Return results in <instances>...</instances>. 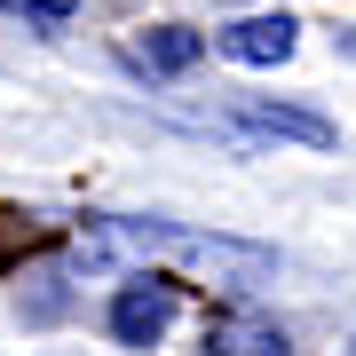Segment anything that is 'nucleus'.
<instances>
[{
  "instance_id": "obj_1",
  "label": "nucleus",
  "mask_w": 356,
  "mask_h": 356,
  "mask_svg": "<svg viewBox=\"0 0 356 356\" xmlns=\"http://www.w3.org/2000/svg\"><path fill=\"white\" fill-rule=\"evenodd\" d=\"M111 254H151V261H182V269H214L229 285H254L277 269L269 245L245 238H214V229H182V222H95V238H79V269L111 261Z\"/></svg>"
},
{
  "instance_id": "obj_2",
  "label": "nucleus",
  "mask_w": 356,
  "mask_h": 356,
  "mask_svg": "<svg viewBox=\"0 0 356 356\" xmlns=\"http://www.w3.org/2000/svg\"><path fill=\"white\" fill-rule=\"evenodd\" d=\"M175 317H182V285L175 277H127L111 293V341L119 348H159Z\"/></svg>"
},
{
  "instance_id": "obj_3",
  "label": "nucleus",
  "mask_w": 356,
  "mask_h": 356,
  "mask_svg": "<svg viewBox=\"0 0 356 356\" xmlns=\"http://www.w3.org/2000/svg\"><path fill=\"white\" fill-rule=\"evenodd\" d=\"M214 48L229 64H285L293 48H301V24H293L285 8H261V16H238V24L214 32Z\"/></svg>"
},
{
  "instance_id": "obj_4",
  "label": "nucleus",
  "mask_w": 356,
  "mask_h": 356,
  "mask_svg": "<svg viewBox=\"0 0 356 356\" xmlns=\"http://www.w3.org/2000/svg\"><path fill=\"white\" fill-rule=\"evenodd\" d=\"M238 127L277 135V143H309V151H332V143H341V127H332L325 111H309V103H277V95H245V103H238Z\"/></svg>"
},
{
  "instance_id": "obj_5",
  "label": "nucleus",
  "mask_w": 356,
  "mask_h": 356,
  "mask_svg": "<svg viewBox=\"0 0 356 356\" xmlns=\"http://www.w3.org/2000/svg\"><path fill=\"white\" fill-rule=\"evenodd\" d=\"M206 348H214V356H293L285 325L254 317V309H222V317H206Z\"/></svg>"
},
{
  "instance_id": "obj_6",
  "label": "nucleus",
  "mask_w": 356,
  "mask_h": 356,
  "mask_svg": "<svg viewBox=\"0 0 356 356\" xmlns=\"http://www.w3.org/2000/svg\"><path fill=\"white\" fill-rule=\"evenodd\" d=\"M198 56H206V32H191V24H151L143 40H127V64H135V72H151V79L191 72Z\"/></svg>"
},
{
  "instance_id": "obj_7",
  "label": "nucleus",
  "mask_w": 356,
  "mask_h": 356,
  "mask_svg": "<svg viewBox=\"0 0 356 356\" xmlns=\"http://www.w3.org/2000/svg\"><path fill=\"white\" fill-rule=\"evenodd\" d=\"M0 8H16V16H24V24H72V8H79V0H0Z\"/></svg>"
},
{
  "instance_id": "obj_8",
  "label": "nucleus",
  "mask_w": 356,
  "mask_h": 356,
  "mask_svg": "<svg viewBox=\"0 0 356 356\" xmlns=\"http://www.w3.org/2000/svg\"><path fill=\"white\" fill-rule=\"evenodd\" d=\"M348 356H356V341H348Z\"/></svg>"
}]
</instances>
